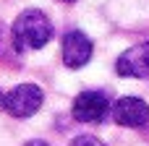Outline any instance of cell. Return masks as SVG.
Listing matches in <instances>:
<instances>
[{"label": "cell", "mask_w": 149, "mask_h": 146, "mask_svg": "<svg viewBox=\"0 0 149 146\" xmlns=\"http://www.w3.org/2000/svg\"><path fill=\"white\" fill-rule=\"evenodd\" d=\"M60 52H63V63H65V68L79 71V68H84V65L92 60V55H94V44H92V39H89L84 31L71 29V31H65V37H63Z\"/></svg>", "instance_id": "4"}, {"label": "cell", "mask_w": 149, "mask_h": 146, "mask_svg": "<svg viewBox=\"0 0 149 146\" xmlns=\"http://www.w3.org/2000/svg\"><path fill=\"white\" fill-rule=\"evenodd\" d=\"M113 120L123 128H144L149 123V104L139 97H120L113 104Z\"/></svg>", "instance_id": "6"}, {"label": "cell", "mask_w": 149, "mask_h": 146, "mask_svg": "<svg viewBox=\"0 0 149 146\" xmlns=\"http://www.w3.org/2000/svg\"><path fill=\"white\" fill-rule=\"evenodd\" d=\"M24 146H50L47 141H42V138H31V141H26Z\"/></svg>", "instance_id": "8"}, {"label": "cell", "mask_w": 149, "mask_h": 146, "mask_svg": "<svg viewBox=\"0 0 149 146\" xmlns=\"http://www.w3.org/2000/svg\"><path fill=\"white\" fill-rule=\"evenodd\" d=\"M68 146H107V144H102L97 136H76Z\"/></svg>", "instance_id": "7"}, {"label": "cell", "mask_w": 149, "mask_h": 146, "mask_svg": "<svg viewBox=\"0 0 149 146\" xmlns=\"http://www.w3.org/2000/svg\"><path fill=\"white\" fill-rule=\"evenodd\" d=\"M45 104V91L37 84H18L10 91H5V112L10 118H31L39 112V107Z\"/></svg>", "instance_id": "2"}, {"label": "cell", "mask_w": 149, "mask_h": 146, "mask_svg": "<svg viewBox=\"0 0 149 146\" xmlns=\"http://www.w3.org/2000/svg\"><path fill=\"white\" fill-rule=\"evenodd\" d=\"M3 107H5V91L0 89V110H3Z\"/></svg>", "instance_id": "9"}, {"label": "cell", "mask_w": 149, "mask_h": 146, "mask_svg": "<svg viewBox=\"0 0 149 146\" xmlns=\"http://www.w3.org/2000/svg\"><path fill=\"white\" fill-rule=\"evenodd\" d=\"M13 42L18 50H42L50 39H52V24L50 18L37 10V8H26L18 13V18L13 21Z\"/></svg>", "instance_id": "1"}, {"label": "cell", "mask_w": 149, "mask_h": 146, "mask_svg": "<svg viewBox=\"0 0 149 146\" xmlns=\"http://www.w3.org/2000/svg\"><path fill=\"white\" fill-rule=\"evenodd\" d=\"M63 3H76V0H63Z\"/></svg>", "instance_id": "10"}, {"label": "cell", "mask_w": 149, "mask_h": 146, "mask_svg": "<svg viewBox=\"0 0 149 146\" xmlns=\"http://www.w3.org/2000/svg\"><path fill=\"white\" fill-rule=\"evenodd\" d=\"M115 73L123 78H149V42L134 44L115 60Z\"/></svg>", "instance_id": "5"}, {"label": "cell", "mask_w": 149, "mask_h": 146, "mask_svg": "<svg viewBox=\"0 0 149 146\" xmlns=\"http://www.w3.org/2000/svg\"><path fill=\"white\" fill-rule=\"evenodd\" d=\"M107 112H113V107H110L107 94L100 91V89H86V91H81V94L73 99V104H71V115H73V120H79V123H102V120L107 118Z\"/></svg>", "instance_id": "3"}]
</instances>
